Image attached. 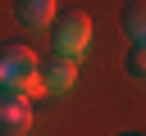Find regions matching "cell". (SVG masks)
I'll use <instances>...</instances> for the list:
<instances>
[{
    "label": "cell",
    "mask_w": 146,
    "mask_h": 136,
    "mask_svg": "<svg viewBox=\"0 0 146 136\" xmlns=\"http://www.w3.org/2000/svg\"><path fill=\"white\" fill-rule=\"evenodd\" d=\"M119 23H123V32L132 36V45H146V0H128Z\"/></svg>",
    "instance_id": "obj_6"
},
{
    "label": "cell",
    "mask_w": 146,
    "mask_h": 136,
    "mask_svg": "<svg viewBox=\"0 0 146 136\" xmlns=\"http://www.w3.org/2000/svg\"><path fill=\"white\" fill-rule=\"evenodd\" d=\"M36 77H41V91H46V95H64V91L78 82V59L50 54V59L36 63Z\"/></svg>",
    "instance_id": "obj_3"
},
{
    "label": "cell",
    "mask_w": 146,
    "mask_h": 136,
    "mask_svg": "<svg viewBox=\"0 0 146 136\" xmlns=\"http://www.w3.org/2000/svg\"><path fill=\"white\" fill-rule=\"evenodd\" d=\"M123 136H137V131H123Z\"/></svg>",
    "instance_id": "obj_8"
},
{
    "label": "cell",
    "mask_w": 146,
    "mask_h": 136,
    "mask_svg": "<svg viewBox=\"0 0 146 136\" xmlns=\"http://www.w3.org/2000/svg\"><path fill=\"white\" fill-rule=\"evenodd\" d=\"M14 14L27 27H46V23H55V0H14Z\"/></svg>",
    "instance_id": "obj_5"
},
{
    "label": "cell",
    "mask_w": 146,
    "mask_h": 136,
    "mask_svg": "<svg viewBox=\"0 0 146 136\" xmlns=\"http://www.w3.org/2000/svg\"><path fill=\"white\" fill-rule=\"evenodd\" d=\"M32 127V104L14 91H0V136H23Z\"/></svg>",
    "instance_id": "obj_4"
},
{
    "label": "cell",
    "mask_w": 146,
    "mask_h": 136,
    "mask_svg": "<svg viewBox=\"0 0 146 136\" xmlns=\"http://www.w3.org/2000/svg\"><path fill=\"white\" fill-rule=\"evenodd\" d=\"M36 50L23 45V41H5L0 45V91H14L23 100H32L41 91V77H36Z\"/></svg>",
    "instance_id": "obj_1"
},
{
    "label": "cell",
    "mask_w": 146,
    "mask_h": 136,
    "mask_svg": "<svg viewBox=\"0 0 146 136\" xmlns=\"http://www.w3.org/2000/svg\"><path fill=\"white\" fill-rule=\"evenodd\" d=\"M87 45H91V18H87V14H64V18H55V54L78 59Z\"/></svg>",
    "instance_id": "obj_2"
},
{
    "label": "cell",
    "mask_w": 146,
    "mask_h": 136,
    "mask_svg": "<svg viewBox=\"0 0 146 136\" xmlns=\"http://www.w3.org/2000/svg\"><path fill=\"white\" fill-rule=\"evenodd\" d=\"M128 73L132 77H146V45H132L128 50Z\"/></svg>",
    "instance_id": "obj_7"
}]
</instances>
